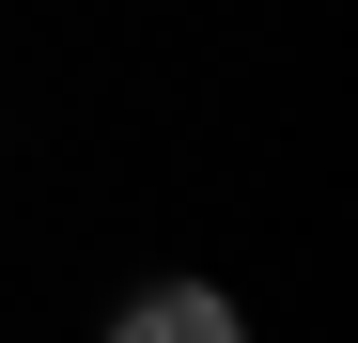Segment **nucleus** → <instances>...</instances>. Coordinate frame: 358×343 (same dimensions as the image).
Returning a JSON list of instances; mask_svg holds the SVG:
<instances>
[{"mask_svg":"<svg viewBox=\"0 0 358 343\" xmlns=\"http://www.w3.org/2000/svg\"><path fill=\"white\" fill-rule=\"evenodd\" d=\"M109 343H250V328H234L218 281H156V297H125V328H109Z\"/></svg>","mask_w":358,"mask_h":343,"instance_id":"f257e3e1","label":"nucleus"}]
</instances>
